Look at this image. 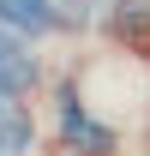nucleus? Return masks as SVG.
Listing matches in <instances>:
<instances>
[{"instance_id": "f257e3e1", "label": "nucleus", "mask_w": 150, "mask_h": 156, "mask_svg": "<svg viewBox=\"0 0 150 156\" xmlns=\"http://www.w3.org/2000/svg\"><path fill=\"white\" fill-rule=\"evenodd\" d=\"M60 138H66L72 150H84V156H108L114 150V132L78 108V90H60Z\"/></svg>"}, {"instance_id": "f03ea898", "label": "nucleus", "mask_w": 150, "mask_h": 156, "mask_svg": "<svg viewBox=\"0 0 150 156\" xmlns=\"http://www.w3.org/2000/svg\"><path fill=\"white\" fill-rule=\"evenodd\" d=\"M36 84V60L24 48L18 36H6V24H0V96H24Z\"/></svg>"}, {"instance_id": "7ed1b4c3", "label": "nucleus", "mask_w": 150, "mask_h": 156, "mask_svg": "<svg viewBox=\"0 0 150 156\" xmlns=\"http://www.w3.org/2000/svg\"><path fill=\"white\" fill-rule=\"evenodd\" d=\"M0 24L36 36V30H48V0H0Z\"/></svg>"}, {"instance_id": "20e7f679", "label": "nucleus", "mask_w": 150, "mask_h": 156, "mask_svg": "<svg viewBox=\"0 0 150 156\" xmlns=\"http://www.w3.org/2000/svg\"><path fill=\"white\" fill-rule=\"evenodd\" d=\"M24 150H30V114L0 108V156H24Z\"/></svg>"}, {"instance_id": "39448f33", "label": "nucleus", "mask_w": 150, "mask_h": 156, "mask_svg": "<svg viewBox=\"0 0 150 156\" xmlns=\"http://www.w3.org/2000/svg\"><path fill=\"white\" fill-rule=\"evenodd\" d=\"M114 30L126 42H144L150 36V0H114Z\"/></svg>"}]
</instances>
